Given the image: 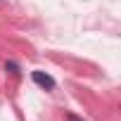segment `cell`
Segmentation results:
<instances>
[{"label":"cell","mask_w":121,"mask_h":121,"mask_svg":"<svg viewBox=\"0 0 121 121\" xmlns=\"http://www.w3.org/2000/svg\"><path fill=\"white\" fill-rule=\"evenodd\" d=\"M31 78H33V83L36 86H40L43 90H55V78L50 76V74H45V71H40V69H36V71H31Z\"/></svg>","instance_id":"6da1fadb"},{"label":"cell","mask_w":121,"mask_h":121,"mask_svg":"<svg viewBox=\"0 0 121 121\" xmlns=\"http://www.w3.org/2000/svg\"><path fill=\"white\" fill-rule=\"evenodd\" d=\"M5 71H10V74H19V67H17L14 62H5Z\"/></svg>","instance_id":"7a4b0ae2"},{"label":"cell","mask_w":121,"mask_h":121,"mask_svg":"<svg viewBox=\"0 0 121 121\" xmlns=\"http://www.w3.org/2000/svg\"><path fill=\"white\" fill-rule=\"evenodd\" d=\"M67 121H83V119H78L76 114H71V112H67Z\"/></svg>","instance_id":"3957f363"}]
</instances>
